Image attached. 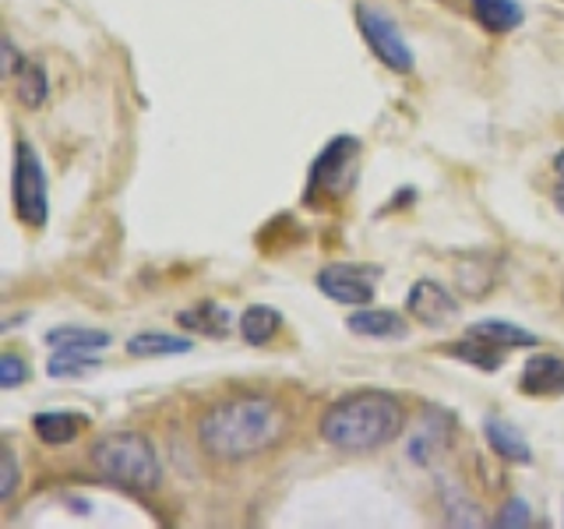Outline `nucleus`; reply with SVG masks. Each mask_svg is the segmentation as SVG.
<instances>
[{"label":"nucleus","instance_id":"9b49d317","mask_svg":"<svg viewBox=\"0 0 564 529\" xmlns=\"http://www.w3.org/2000/svg\"><path fill=\"white\" fill-rule=\"evenodd\" d=\"M346 328L352 335H364V339H405L410 335V325L405 317L388 311V307H357L346 317Z\"/></svg>","mask_w":564,"mask_h":529},{"label":"nucleus","instance_id":"6ab92c4d","mask_svg":"<svg viewBox=\"0 0 564 529\" xmlns=\"http://www.w3.org/2000/svg\"><path fill=\"white\" fill-rule=\"evenodd\" d=\"M279 332H282V314L275 307L254 304L240 317V335L247 346H269V343H275Z\"/></svg>","mask_w":564,"mask_h":529},{"label":"nucleus","instance_id":"4be33fe9","mask_svg":"<svg viewBox=\"0 0 564 529\" xmlns=\"http://www.w3.org/2000/svg\"><path fill=\"white\" fill-rule=\"evenodd\" d=\"M445 353H448V357H455V360L469 364V367L487 370V375H494V370H501V364H505V357H508V349H498V346H490V343H484V339H473V335H466L463 343L445 346Z\"/></svg>","mask_w":564,"mask_h":529},{"label":"nucleus","instance_id":"c85d7f7f","mask_svg":"<svg viewBox=\"0 0 564 529\" xmlns=\"http://www.w3.org/2000/svg\"><path fill=\"white\" fill-rule=\"evenodd\" d=\"M554 173H557L561 181H564V149H561V152L554 155Z\"/></svg>","mask_w":564,"mask_h":529},{"label":"nucleus","instance_id":"f8f14e48","mask_svg":"<svg viewBox=\"0 0 564 529\" xmlns=\"http://www.w3.org/2000/svg\"><path fill=\"white\" fill-rule=\"evenodd\" d=\"M484 438L490 452L501 458V463H516V466H529L533 463V449H529L525 434L516 428V423H508L501 417H487L484 420Z\"/></svg>","mask_w":564,"mask_h":529},{"label":"nucleus","instance_id":"dca6fc26","mask_svg":"<svg viewBox=\"0 0 564 529\" xmlns=\"http://www.w3.org/2000/svg\"><path fill=\"white\" fill-rule=\"evenodd\" d=\"M473 339H484L490 346H498V349H525V346H540V335L536 332H529L516 322H505V317H484V322H473L469 332Z\"/></svg>","mask_w":564,"mask_h":529},{"label":"nucleus","instance_id":"6e6552de","mask_svg":"<svg viewBox=\"0 0 564 529\" xmlns=\"http://www.w3.org/2000/svg\"><path fill=\"white\" fill-rule=\"evenodd\" d=\"M405 314H410L413 322H423L427 328H445L463 314V307H458L455 293L448 287H441L437 279H420L410 287V293H405Z\"/></svg>","mask_w":564,"mask_h":529},{"label":"nucleus","instance_id":"b1692460","mask_svg":"<svg viewBox=\"0 0 564 529\" xmlns=\"http://www.w3.org/2000/svg\"><path fill=\"white\" fill-rule=\"evenodd\" d=\"M32 378V367H29V360L25 357H18L14 349H8L4 357H0V388L4 392H14L18 385H25Z\"/></svg>","mask_w":564,"mask_h":529},{"label":"nucleus","instance_id":"ddd939ff","mask_svg":"<svg viewBox=\"0 0 564 529\" xmlns=\"http://www.w3.org/2000/svg\"><path fill=\"white\" fill-rule=\"evenodd\" d=\"M88 413H75V410H46V413H35L32 417V431L35 438L43 441V445H53V449H61V445H70L78 434L88 431Z\"/></svg>","mask_w":564,"mask_h":529},{"label":"nucleus","instance_id":"bb28decb","mask_svg":"<svg viewBox=\"0 0 564 529\" xmlns=\"http://www.w3.org/2000/svg\"><path fill=\"white\" fill-rule=\"evenodd\" d=\"M25 61H22V53H18V46L11 43V40H4V75L8 78H14L18 75V67H22Z\"/></svg>","mask_w":564,"mask_h":529},{"label":"nucleus","instance_id":"20e7f679","mask_svg":"<svg viewBox=\"0 0 564 529\" xmlns=\"http://www.w3.org/2000/svg\"><path fill=\"white\" fill-rule=\"evenodd\" d=\"M360 152L364 145L352 134H339L332 138L328 145L317 152V159L311 163L307 173V191H304V202L307 205H332V202H343L346 194L357 184V173H360Z\"/></svg>","mask_w":564,"mask_h":529},{"label":"nucleus","instance_id":"393cba45","mask_svg":"<svg viewBox=\"0 0 564 529\" xmlns=\"http://www.w3.org/2000/svg\"><path fill=\"white\" fill-rule=\"evenodd\" d=\"M498 529H525L533 526V508H529L522 498H508L498 511V519H494Z\"/></svg>","mask_w":564,"mask_h":529},{"label":"nucleus","instance_id":"0eeeda50","mask_svg":"<svg viewBox=\"0 0 564 529\" xmlns=\"http://www.w3.org/2000/svg\"><path fill=\"white\" fill-rule=\"evenodd\" d=\"M378 282H381V264L332 261L317 272V290L346 307H367L378 293Z\"/></svg>","mask_w":564,"mask_h":529},{"label":"nucleus","instance_id":"cd10ccee","mask_svg":"<svg viewBox=\"0 0 564 529\" xmlns=\"http://www.w3.org/2000/svg\"><path fill=\"white\" fill-rule=\"evenodd\" d=\"M551 198H554V208L561 212V216H564V181L554 187V194H551Z\"/></svg>","mask_w":564,"mask_h":529},{"label":"nucleus","instance_id":"a211bd4d","mask_svg":"<svg viewBox=\"0 0 564 529\" xmlns=\"http://www.w3.org/2000/svg\"><path fill=\"white\" fill-rule=\"evenodd\" d=\"M99 367H102V357L93 349H53V357L46 360V375L53 381H67V378L93 375Z\"/></svg>","mask_w":564,"mask_h":529},{"label":"nucleus","instance_id":"5701e85b","mask_svg":"<svg viewBox=\"0 0 564 529\" xmlns=\"http://www.w3.org/2000/svg\"><path fill=\"white\" fill-rule=\"evenodd\" d=\"M46 343L53 349H106L110 346V332L102 328H88V325H61V328H50L46 332Z\"/></svg>","mask_w":564,"mask_h":529},{"label":"nucleus","instance_id":"412c9836","mask_svg":"<svg viewBox=\"0 0 564 529\" xmlns=\"http://www.w3.org/2000/svg\"><path fill=\"white\" fill-rule=\"evenodd\" d=\"M14 96H18V102L25 106V110H40V106L46 102V96H50L46 67L25 57V64L18 67V75H14Z\"/></svg>","mask_w":564,"mask_h":529},{"label":"nucleus","instance_id":"2eb2a0df","mask_svg":"<svg viewBox=\"0 0 564 529\" xmlns=\"http://www.w3.org/2000/svg\"><path fill=\"white\" fill-rule=\"evenodd\" d=\"M176 322H181L184 332H198L205 339H226L229 328H234V317L216 300H202V304L176 311Z\"/></svg>","mask_w":564,"mask_h":529},{"label":"nucleus","instance_id":"f03ea898","mask_svg":"<svg viewBox=\"0 0 564 529\" xmlns=\"http://www.w3.org/2000/svg\"><path fill=\"white\" fill-rule=\"evenodd\" d=\"M405 410L392 392H381V388H364V392L343 396L339 402H332L322 423H317V434H322L332 449L339 452H378L402 434Z\"/></svg>","mask_w":564,"mask_h":529},{"label":"nucleus","instance_id":"f257e3e1","mask_svg":"<svg viewBox=\"0 0 564 529\" xmlns=\"http://www.w3.org/2000/svg\"><path fill=\"white\" fill-rule=\"evenodd\" d=\"M290 431L286 410L269 396H237L208 406L198 420L202 449L219 463H243L282 445Z\"/></svg>","mask_w":564,"mask_h":529},{"label":"nucleus","instance_id":"f3484780","mask_svg":"<svg viewBox=\"0 0 564 529\" xmlns=\"http://www.w3.org/2000/svg\"><path fill=\"white\" fill-rule=\"evenodd\" d=\"M194 349V339L187 335H170V332H138L128 339V353L131 357H184V353Z\"/></svg>","mask_w":564,"mask_h":529},{"label":"nucleus","instance_id":"1a4fd4ad","mask_svg":"<svg viewBox=\"0 0 564 529\" xmlns=\"http://www.w3.org/2000/svg\"><path fill=\"white\" fill-rule=\"evenodd\" d=\"M452 431H455V417L431 406V410L420 417L416 434L410 438V458L416 466L437 463V455H445V449L452 445Z\"/></svg>","mask_w":564,"mask_h":529},{"label":"nucleus","instance_id":"7ed1b4c3","mask_svg":"<svg viewBox=\"0 0 564 529\" xmlns=\"http://www.w3.org/2000/svg\"><path fill=\"white\" fill-rule=\"evenodd\" d=\"M88 463H93V469L106 484H117L134 494H152V490H159V484H163L159 452L141 431L102 434L93 445V452H88Z\"/></svg>","mask_w":564,"mask_h":529},{"label":"nucleus","instance_id":"4468645a","mask_svg":"<svg viewBox=\"0 0 564 529\" xmlns=\"http://www.w3.org/2000/svg\"><path fill=\"white\" fill-rule=\"evenodd\" d=\"M469 14L487 35H508L525 22L519 0H469Z\"/></svg>","mask_w":564,"mask_h":529},{"label":"nucleus","instance_id":"9d476101","mask_svg":"<svg viewBox=\"0 0 564 529\" xmlns=\"http://www.w3.org/2000/svg\"><path fill=\"white\" fill-rule=\"evenodd\" d=\"M522 396L533 399H557L564 396V357L557 353H533L519 378Z\"/></svg>","mask_w":564,"mask_h":529},{"label":"nucleus","instance_id":"423d86ee","mask_svg":"<svg viewBox=\"0 0 564 529\" xmlns=\"http://www.w3.org/2000/svg\"><path fill=\"white\" fill-rule=\"evenodd\" d=\"M352 18H357V29L364 35L367 50L375 53L388 71H395V75H413L416 57H413V50H410V43H405V35L395 25L392 14L378 4L360 0V4L352 8Z\"/></svg>","mask_w":564,"mask_h":529},{"label":"nucleus","instance_id":"39448f33","mask_svg":"<svg viewBox=\"0 0 564 529\" xmlns=\"http://www.w3.org/2000/svg\"><path fill=\"white\" fill-rule=\"evenodd\" d=\"M11 202L14 216L22 219L29 229H43L50 219V184L43 159L29 141L14 145V166H11Z\"/></svg>","mask_w":564,"mask_h":529},{"label":"nucleus","instance_id":"aec40b11","mask_svg":"<svg viewBox=\"0 0 564 529\" xmlns=\"http://www.w3.org/2000/svg\"><path fill=\"white\" fill-rule=\"evenodd\" d=\"M437 494H441V508H445V519L452 526H484V511L476 505L469 494L458 487V484H448V481H437Z\"/></svg>","mask_w":564,"mask_h":529},{"label":"nucleus","instance_id":"a878e982","mask_svg":"<svg viewBox=\"0 0 564 529\" xmlns=\"http://www.w3.org/2000/svg\"><path fill=\"white\" fill-rule=\"evenodd\" d=\"M18 458L11 449L0 452V501H11V494L18 490Z\"/></svg>","mask_w":564,"mask_h":529}]
</instances>
